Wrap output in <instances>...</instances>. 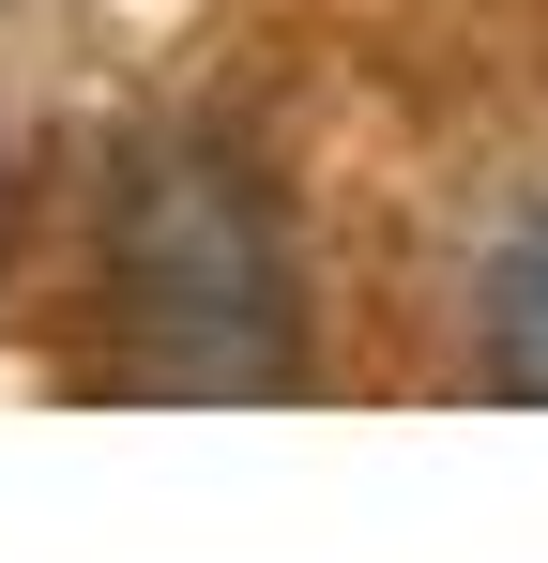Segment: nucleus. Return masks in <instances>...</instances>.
I'll list each match as a JSON object with an SVG mask.
<instances>
[{
	"instance_id": "1",
	"label": "nucleus",
	"mask_w": 548,
	"mask_h": 563,
	"mask_svg": "<svg viewBox=\"0 0 548 563\" xmlns=\"http://www.w3.org/2000/svg\"><path fill=\"white\" fill-rule=\"evenodd\" d=\"M107 320L153 396H289L305 380V275L274 198L213 137H138L107 184Z\"/></svg>"
},
{
	"instance_id": "2",
	"label": "nucleus",
	"mask_w": 548,
	"mask_h": 563,
	"mask_svg": "<svg viewBox=\"0 0 548 563\" xmlns=\"http://www.w3.org/2000/svg\"><path fill=\"white\" fill-rule=\"evenodd\" d=\"M487 380H503L518 411H548V213L487 260Z\"/></svg>"
}]
</instances>
